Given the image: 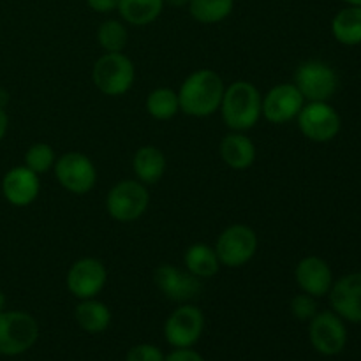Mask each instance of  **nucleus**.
I'll list each match as a JSON object with an SVG mask.
<instances>
[{
    "instance_id": "nucleus-1",
    "label": "nucleus",
    "mask_w": 361,
    "mask_h": 361,
    "mask_svg": "<svg viewBox=\"0 0 361 361\" xmlns=\"http://www.w3.org/2000/svg\"><path fill=\"white\" fill-rule=\"evenodd\" d=\"M224 90V81L215 71H196L187 76V80L180 87V111L189 116H197V118L214 115L221 109Z\"/></svg>"
},
{
    "instance_id": "nucleus-2",
    "label": "nucleus",
    "mask_w": 361,
    "mask_h": 361,
    "mask_svg": "<svg viewBox=\"0 0 361 361\" xmlns=\"http://www.w3.org/2000/svg\"><path fill=\"white\" fill-rule=\"evenodd\" d=\"M259 90L249 81H235L224 90L221 111L226 126L236 133L252 129L261 116Z\"/></svg>"
},
{
    "instance_id": "nucleus-3",
    "label": "nucleus",
    "mask_w": 361,
    "mask_h": 361,
    "mask_svg": "<svg viewBox=\"0 0 361 361\" xmlns=\"http://www.w3.org/2000/svg\"><path fill=\"white\" fill-rule=\"evenodd\" d=\"M39 338V324L21 310L0 312V355L18 356L27 353Z\"/></svg>"
},
{
    "instance_id": "nucleus-4",
    "label": "nucleus",
    "mask_w": 361,
    "mask_h": 361,
    "mask_svg": "<svg viewBox=\"0 0 361 361\" xmlns=\"http://www.w3.org/2000/svg\"><path fill=\"white\" fill-rule=\"evenodd\" d=\"M136 78V69L123 53H106L92 69V80L104 95L118 97L130 90Z\"/></svg>"
},
{
    "instance_id": "nucleus-5",
    "label": "nucleus",
    "mask_w": 361,
    "mask_h": 361,
    "mask_svg": "<svg viewBox=\"0 0 361 361\" xmlns=\"http://www.w3.org/2000/svg\"><path fill=\"white\" fill-rule=\"evenodd\" d=\"M257 250V236L254 229L245 224H233L219 235L215 243L221 264L228 268H240L249 263Z\"/></svg>"
},
{
    "instance_id": "nucleus-6",
    "label": "nucleus",
    "mask_w": 361,
    "mask_h": 361,
    "mask_svg": "<svg viewBox=\"0 0 361 361\" xmlns=\"http://www.w3.org/2000/svg\"><path fill=\"white\" fill-rule=\"evenodd\" d=\"M150 196L147 187L136 180H123L109 190L106 197L108 214L118 222L137 221L147 212Z\"/></svg>"
},
{
    "instance_id": "nucleus-7",
    "label": "nucleus",
    "mask_w": 361,
    "mask_h": 361,
    "mask_svg": "<svg viewBox=\"0 0 361 361\" xmlns=\"http://www.w3.org/2000/svg\"><path fill=\"white\" fill-rule=\"evenodd\" d=\"M295 85L307 101L326 102L337 92L338 78L328 63L309 60L296 69Z\"/></svg>"
},
{
    "instance_id": "nucleus-8",
    "label": "nucleus",
    "mask_w": 361,
    "mask_h": 361,
    "mask_svg": "<svg viewBox=\"0 0 361 361\" xmlns=\"http://www.w3.org/2000/svg\"><path fill=\"white\" fill-rule=\"evenodd\" d=\"M55 176L63 189L78 196L90 192L97 182L94 162L80 152L63 154L55 162Z\"/></svg>"
},
{
    "instance_id": "nucleus-9",
    "label": "nucleus",
    "mask_w": 361,
    "mask_h": 361,
    "mask_svg": "<svg viewBox=\"0 0 361 361\" xmlns=\"http://www.w3.org/2000/svg\"><path fill=\"white\" fill-rule=\"evenodd\" d=\"M296 118L303 136L314 143H328L341 130V116L328 102H309Z\"/></svg>"
},
{
    "instance_id": "nucleus-10",
    "label": "nucleus",
    "mask_w": 361,
    "mask_h": 361,
    "mask_svg": "<svg viewBox=\"0 0 361 361\" xmlns=\"http://www.w3.org/2000/svg\"><path fill=\"white\" fill-rule=\"evenodd\" d=\"M204 316L197 307L185 305L173 310L164 324V337L175 349L192 348L203 335Z\"/></svg>"
},
{
    "instance_id": "nucleus-11",
    "label": "nucleus",
    "mask_w": 361,
    "mask_h": 361,
    "mask_svg": "<svg viewBox=\"0 0 361 361\" xmlns=\"http://www.w3.org/2000/svg\"><path fill=\"white\" fill-rule=\"evenodd\" d=\"M310 344L319 355L337 356L348 344V330L335 312H317L310 319Z\"/></svg>"
},
{
    "instance_id": "nucleus-12",
    "label": "nucleus",
    "mask_w": 361,
    "mask_h": 361,
    "mask_svg": "<svg viewBox=\"0 0 361 361\" xmlns=\"http://www.w3.org/2000/svg\"><path fill=\"white\" fill-rule=\"evenodd\" d=\"M108 281L106 267L95 257L78 259L67 271V289L80 300L95 298Z\"/></svg>"
},
{
    "instance_id": "nucleus-13",
    "label": "nucleus",
    "mask_w": 361,
    "mask_h": 361,
    "mask_svg": "<svg viewBox=\"0 0 361 361\" xmlns=\"http://www.w3.org/2000/svg\"><path fill=\"white\" fill-rule=\"evenodd\" d=\"M305 106L302 92L295 83H282L271 88L263 99L261 115L271 123H288L298 116Z\"/></svg>"
},
{
    "instance_id": "nucleus-14",
    "label": "nucleus",
    "mask_w": 361,
    "mask_h": 361,
    "mask_svg": "<svg viewBox=\"0 0 361 361\" xmlns=\"http://www.w3.org/2000/svg\"><path fill=\"white\" fill-rule=\"evenodd\" d=\"M159 291L171 302L185 303L197 298L201 293V282L190 271L178 270L173 264H161L154 274Z\"/></svg>"
},
{
    "instance_id": "nucleus-15",
    "label": "nucleus",
    "mask_w": 361,
    "mask_h": 361,
    "mask_svg": "<svg viewBox=\"0 0 361 361\" xmlns=\"http://www.w3.org/2000/svg\"><path fill=\"white\" fill-rule=\"evenodd\" d=\"M328 295L338 317L349 323H361V271L338 279Z\"/></svg>"
},
{
    "instance_id": "nucleus-16",
    "label": "nucleus",
    "mask_w": 361,
    "mask_h": 361,
    "mask_svg": "<svg viewBox=\"0 0 361 361\" xmlns=\"http://www.w3.org/2000/svg\"><path fill=\"white\" fill-rule=\"evenodd\" d=\"M296 282L300 289L314 298H323L334 286V274L324 259L317 256H307L296 264Z\"/></svg>"
},
{
    "instance_id": "nucleus-17",
    "label": "nucleus",
    "mask_w": 361,
    "mask_h": 361,
    "mask_svg": "<svg viewBox=\"0 0 361 361\" xmlns=\"http://www.w3.org/2000/svg\"><path fill=\"white\" fill-rule=\"evenodd\" d=\"M41 190L37 173L27 166L9 169L2 180V194L13 207H28L34 203Z\"/></svg>"
},
{
    "instance_id": "nucleus-18",
    "label": "nucleus",
    "mask_w": 361,
    "mask_h": 361,
    "mask_svg": "<svg viewBox=\"0 0 361 361\" xmlns=\"http://www.w3.org/2000/svg\"><path fill=\"white\" fill-rule=\"evenodd\" d=\"M221 157L231 169L243 171V169H249L256 161V147L250 137L235 130L222 140Z\"/></svg>"
},
{
    "instance_id": "nucleus-19",
    "label": "nucleus",
    "mask_w": 361,
    "mask_h": 361,
    "mask_svg": "<svg viewBox=\"0 0 361 361\" xmlns=\"http://www.w3.org/2000/svg\"><path fill=\"white\" fill-rule=\"evenodd\" d=\"M133 169L141 183L154 185L166 173L164 154L157 147H141L133 159Z\"/></svg>"
},
{
    "instance_id": "nucleus-20",
    "label": "nucleus",
    "mask_w": 361,
    "mask_h": 361,
    "mask_svg": "<svg viewBox=\"0 0 361 361\" xmlns=\"http://www.w3.org/2000/svg\"><path fill=\"white\" fill-rule=\"evenodd\" d=\"M74 317L81 330L95 335L108 330L109 323H111V310L95 298L81 300V303L74 310Z\"/></svg>"
},
{
    "instance_id": "nucleus-21",
    "label": "nucleus",
    "mask_w": 361,
    "mask_h": 361,
    "mask_svg": "<svg viewBox=\"0 0 361 361\" xmlns=\"http://www.w3.org/2000/svg\"><path fill=\"white\" fill-rule=\"evenodd\" d=\"M331 34L341 44H361V7L348 6L335 14L331 21Z\"/></svg>"
},
{
    "instance_id": "nucleus-22",
    "label": "nucleus",
    "mask_w": 361,
    "mask_h": 361,
    "mask_svg": "<svg viewBox=\"0 0 361 361\" xmlns=\"http://www.w3.org/2000/svg\"><path fill=\"white\" fill-rule=\"evenodd\" d=\"M164 9V0H120L118 13L129 25L145 27L157 20Z\"/></svg>"
},
{
    "instance_id": "nucleus-23",
    "label": "nucleus",
    "mask_w": 361,
    "mask_h": 361,
    "mask_svg": "<svg viewBox=\"0 0 361 361\" xmlns=\"http://www.w3.org/2000/svg\"><path fill=\"white\" fill-rule=\"evenodd\" d=\"M187 270L197 279H210L219 271L221 261H219L215 249L207 243H194L185 252Z\"/></svg>"
},
{
    "instance_id": "nucleus-24",
    "label": "nucleus",
    "mask_w": 361,
    "mask_h": 361,
    "mask_svg": "<svg viewBox=\"0 0 361 361\" xmlns=\"http://www.w3.org/2000/svg\"><path fill=\"white\" fill-rule=\"evenodd\" d=\"M235 0H190L189 13L196 21L214 25L226 20L233 13Z\"/></svg>"
},
{
    "instance_id": "nucleus-25",
    "label": "nucleus",
    "mask_w": 361,
    "mask_h": 361,
    "mask_svg": "<svg viewBox=\"0 0 361 361\" xmlns=\"http://www.w3.org/2000/svg\"><path fill=\"white\" fill-rule=\"evenodd\" d=\"M147 111L155 120H169L180 111L178 94L171 88H155L147 97Z\"/></svg>"
},
{
    "instance_id": "nucleus-26",
    "label": "nucleus",
    "mask_w": 361,
    "mask_h": 361,
    "mask_svg": "<svg viewBox=\"0 0 361 361\" xmlns=\"http://www.w3.org/2000/svg\"><path fill=\"white\" fill-rule=\"evenodd\" d=\"M97 41L106 53H122L127 44V28L116 20H106L99 27Z\"/></svg>"
},
{
    "instance_id": "nucleus-27",
    "label": "nucleus",
    "mask_w": 361,
    "mask_h": 361,
    "mask_svg": "<svg viewBox=\"0 0 361 361\" xmlns=\"http://www.w3.org/2000/svg\"><path fill=\"white\" fill-rule=\"evenodd\" d=\"M25 166L37 175L49 171L55 166V150L48 143H35L25 154Z\"/></svg>"
},
{
    "instance_id": "nucleus-28",
    "label": "nucleus",
    "mask_w": 361,
    "mask_h": 361,
    "mask_svg": "<svg viewBox=\"0 0 361 361\" xmlns=\"http://www.w3.org/2000/svg\"><path fill=\"white\" fill-rule=\"evenodd\" d=\"M291 312L298 321H310L317 314L316 298L307 293H300L291 300Z\"/></svg>"
},
{
    "instance_id": "nucleus-29",
    "label": "nucleus",
    "mask_w": 361,
    "mask_h": 361,
    "mask_svg": "<svg viewBox=\"0 0 361 361\" xmlns=\"http://www.w3.org/2000/svg\"><path fill=\"white\" fill-rule=\"evenodd\" d=\"M164 358L166 356L157 345L137 344L129 349L126 361H164Z\"/></svg>"
},
{
    "instance_id": "nucleus-30",
    "label": "nucleus",
    "mask_w": 361,
    "mask_h": 361,
    "mask_svg": "<svg viewBox=\"0 0 361 361\" xmlns=\"http://www.w3.org/2000/svg\"><path fill=\"white\" fill-rule=\"evenodd\" d=\"M164 361H204L203 356L200 353H196L194 349L185 348V349H175L173 353H169L166 356Z\"/></svg>"
},
{
    "instance_id": "nucleus-31",
    "label": "nucleus",
    "mask_w": 361,
    "mask_h": 361,
    "mask_svg": "<svg viewBox=\"0 0 361 361\" xmlns=\"http://www.w3.org/2000/svg\"><path fill=\"white\" fill-rule=\"evenodd\" d=\"M118 2L120 0H87L88 7H90L92 11H95V13L101 14L111 13V11L118 9Z\"/></svg>"
},
{
    "instance_id": "nucleus-32",
    "label": "nucleus",
    "mask_w": 361,
    "mask_h": 361,
    "mask_svg": "<svg viewBox=\"0 0 361 361\" xmlns=\"http://www.w3.org/2000/svg\"><path fill=\"white\" fill-rule=\"evenodd\" d=\"M7 126H9V118H7L4 108H0V141H2L4 136H6Z\"/></svg>"
},
{
    "instance_id": "nucleus-33",
    "label": "nucleus",
    "mask_w": 361,
    "mask_h": 361,
    "mask_svg": "<svg viewBox=\"0 0 361 361\" xmlns=\"http://www.w3.org/2000/svg\"><path fill=\"white\" fill-rule=\"evenodd\" d=\"M190 0H164V4L173 7H182V6H189Z\"/></svg>"
},
{
    "instance_id": "nucleus-34",
    "label": "nucleus",
    "mask_w": 361,
    "mask_h": 361,
    "mask_svg": "<svg viewBox=\"0 0 361 361\" xmlns=\"http://www.w3.org/2000/svg\"><path fill=\"white\" fill-rule=\"evenodd\" d=\"M342 2H345L348 6H358L361 7V0H342Z\"/></svg>"
},
{
    "instance_id": "nucleus-35",
    "label": "nucleus",
    "mask_w": 361,
    "mask_h": 361,
    "mask_svg": "<svg viewBox=\"0 0 361 361\" xmlns=\"http://www.w3.org/2000/svg\"><path fill=\"white\" fill-rule=\"evenodd\" d=\"M4 305H6V296H4L2 289H0V312L4 310Z\"/></svg>"
}]
</instances>
